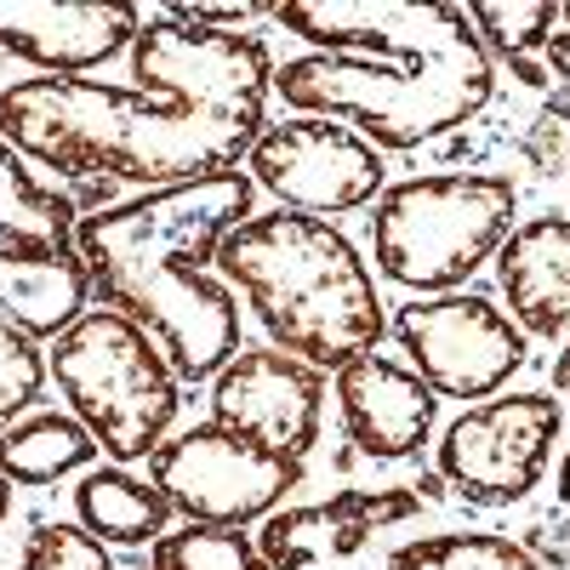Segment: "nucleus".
Instances as JSON below:
<instances>
[{"mask_svg": "<svg viewBox=\"0 0 570 570\" xmlns=\"http://www.w3.org/2000/svg\"><path fill=\"white\" fill-rule=\"evenodd\" d=\"M131 80H18L0 91V142L58 177L155 195L240 171L268 126L274 63L257 35L149 18L131 40Z\"/></svg>", "mask_w": 570, "mask_h": 570, "instance_id": "nucleus-1", "label": "nucleus"}, {"mask_svg": "<svg viewBox=\"0 0 570 570\" xmlns=\"http://www.w3.org/2000/svg\"><path fill=\"white\" fill-rule=\"evenodd\" d=\"M257 183L223 171L155 188L75 223V252L104 308H120L155 337L177 383H212L240 354V308L212 274L217 246L252 217Z\"/></svg>", "mask_w": 570, "mask_h": 570, "instance_id": "nucleus-2", "label": "nucleus"}, {"mask_svg": "<svg viewBox=\"0 0 570 570\" xmlns=\"http://www.w3.org/2000/svg\"><path fill=\"white\" fill-rule=\"evenodd\" d=\"M274 91L285 109L343 120L371 149H422L462 131L491 104L497 63L473 35L468 7L428 0L422 23L400 58H348L308 52L274 69Z\"/></svg>", "mask_w": 570, "mask_h": 570, "instance_id": "nucleus-3", "label": "nucleus"}, {"mask_svg": "<svg viewBox=\"0 0 570 570\" xmlns=\"http://www.w3.org/2000/svg\"><path fill=\"white\" fill-rule=\"evenodd\" d=\"M217 274L246 297L268 348L314 371H343L376 354L389 331V303L360 246L337 223L303 212H252L217 246Z\"/></svg>", "mask_w": 570, "mask_h": 570, "instance_id": "nucleus-4", "label": "nucleus"}, {"mask_svg": "<svg viewBox=\"0 0 570 570\" xmlns=\"http://www.w3.org/2000/svg\"><path fill=\"white\" fill-rule=\"evenodd\" d=\"M519 217V188L502 171H428L383 188L371 206L376 274L416 297H445L480 274Z\"/></svg>", "mask_w": 570, "mask_h": 570, "instance_id": "nucleus-5", "label": "nucleus"}, {"mask_svg": "<svg viewBox=\"0 0 570 570\" xmlns=\"http://www.w3.org/2000/svg\"><path fill=\"white\" fill-rule=\"evenodd\" d=\"M46 376L69 400V416L86 428L115 468L149 462L183 405V383L155 348V337L120 308H86L46 348Z\"/></svg>", "mask_w": 570, "mask_h": 570, "instance_id": "nucleus-6", "label": "nucleus"}, {"mask_svg": "<svg viewBox=\"0 0 570 570\" xmlns=\"http://www.w3.org/2000/svg\"><path fill=\"white\" fill-rule=\"evenodd\" d=\"M149 485L171 502V513H183V525L246 531L285 502V491L303 485V462L274 456L217 422H195L149 456Z\"/></svg>", "mask_w": 570, "mask_h": 570, "instance_id": "nucleus-7", "label": "nucleus"}, {"mask_svg": "<svg viewBox=\"0 0 570 570\" xmlns=\"http://www.w3.org/2000/svg\"><path fill=\"white\" fill-rule=\"evenodd\" d=\"M394 337L405 365L422 376L440 400H497L513 371H525L531 337L480 292H445V297H411L394 314Z\"/></svg>", "mask_w": 570, "mask_h": 570, "instance_id": "nucleus-8", "label": "nucleus"}, {"mask_svg": "<svg viewBox=\"0 0 570 570\" xmlns=\"http://www.w3.org/2000/svg\"><path fill=\"white\" fill-rule=\"evenodd\" d=\"M559 428V394H497L485 405H468L445 422L434 445L440 480L473 508H513L542 485Z\"/></svg>", "mask_w": 570, "mask_h": 570, "instance_id": "nucleus-9", "label": "nucleus"}, {"mask_svg": "<svg viewBox=\"0 0 570 570\" xmlns=\"http://www.w3.org/2000/svg\"><path fill=\"white\" fill-rule=\"evenodd\" d=\"M246 177L279 200V212L303 217H343L360 206H376V195L389 188V160L383 149L320 115H292L279 126H263V137L246 155Z\"/></svg>", "mask_w": 570, "mask_h": 570, "instance_id": "nucleus-10", "label": "nucleus"}, {"mask_svg": "<svg viewBox=\"0 0 570 570\" xmlns=\"http://www.w3.org/2000/svg\"><path fill=\"white\" fill-rule=\"evenodd\" d=\"M212 422L274 456L303 462L325 428V371L279 348H240L212 376Z\"/></svg>", "mask_w": 570, "mask_h": 570, "instance_id": "nucleus-11", "label": "nucleus"}, {"mask_svg": "<svg viewBox=\"0 0 570 570\" xmlns=\"http://www.w3.org/2000/svg\"><path fill=\"white\" fill-rule=\"evenodd\" d=\"M331 394H337L348 445L371 462H411L428 445L434 416H440V394L394 354L348 360L337 371V383H331Z\"/></svg>", "mask_w": 570, "mask_h": 570, "instance_id": "nucleus-12", "label": "nucleus"}, {"mask_svg": "<svg viewBox=\"0 0 570 570\" xmlns=\"http://www.w3.org/2000/svg\"><path fill=\"white\" fill-rule=\"evenodd\" d=\"M422 508L411 485L389 491H337L325 502H297V508H274L257 531V553L268 570H314V564H337L354 559L376 531L405 525Z\"/></svg>", "mask_w": 570, "mask_h": 570, "instance_id": "nucleus-13", "label": "nucleus"}, {"mask_svg": "<svg viewBox=\"0 0 570 570\" xmlns=\"http://www.w3.org/2000/svg\"><path fill=\"white\" fill-rule=\"evenodd\" d=\"M142 29L137 7H58V0H0V52L35 63L40 75H86L131 52Z\"/></svg>", "mask_w": 570, "mask_h": 570, "instance_id": "nucleus-14", "label": "nucleus"}, {"mask_svg": "<svg viewBox=\"0 0 570 570\" xmlns=\"http://www.w3.org/2000/svg\"><path fill=\"white\" fill-rule=\"evenodd\" d=\"M497 263V292L508 303V320L525 337L559 343L570 331V217L548 212L531 223H513Z\"/></svg>", "mask_w": 570, "mask_h": 570, "instance_id": "nucleus-15", "label": "nucleus"}, {"mask_svg": "<svg viewBox=\"0 0 570 570\" xmlns=\"http://www.w3.org/2000/svg\"><path fill=\"white\" fill-rule=\"evenodd\" d=\"M91 308V274L75 246H0V320L29 343H58Z\"/></svg>", "mask_w": 570, "mask_h": 570, "instance_id": "nucleus-16", "label": "nucleus"}, {"mask_svg": "<svg viewBox=\"0 0 570 570\" xmlns=\"http://www.w3.org/2000/svg\"><path fill=\"white\" fill-rule=\"evenodd\" d=\"M75 513L80 531L98 537L104 548H142V542L155 548L166 537L171 502L126 468H86L75 485Z\"/></svg>", "mask_w": 570, "mask_h": 570, "instance_id": "nucleus-17", "label": "nucleus"}, {"mask_svg": "<svg viewBox=\"0 0 570 570\" xmlns=\"http://www.w3.org/2000/svg\"><path fill=\"white\" fill-rule=\"evenodd\" d=\"M98 456V440L69 411H29L0 434V473L12 485H58L69 473H86Z\"/></svg>", "mask_w": 570, "mask_h": 570, "instance_id": "nucleus-18", "label": "nucleus"}, {"mask_svg": "<svg viewBox=\"0 0 570 570\" xmlns=\"http://www.w3.org/2000/svg\"><path fill=\"white\" fill-rule=\"evenodd\" d=\"M75 195L46 188L12 142H0V246H75Z\"/></svg>", "mask_w": 570, "mask_h": 570, "instance_id": "nucleus-19", "label": "nucleus"}, {"mask_svg": "<svg viewBox=\"0 0 570 570\" xmlns=\"http://www.w3.org/2000/svg\"><path fill=\"white\" fill-rule=\"evenodd\" d=\"M383 570H542L537 553L513 537H485V531H451V537H422L405 542Z\"/></svg>", "mask_w": 570, "mask_h": 570, "instance_id": "nucleus-20", "label": "nucleus"}, {"mask_svg": "<svg viewBox=\"0 0 570 570\" xmlns=\"http://www.w3.org/2000/svg\"><path fill=\"white\" fill-rule=\"evenodd\" d=\"M149 570H268L257 537L223 525H177L149 548Z\"/></svg>", "mask_w": 570, "mask_h": 570, "instance_id": "nucleus-21", "label": "nucleus"}, {"mask_svg": "<svg viewBox=\"0 0 570 570\" xmlns=\"http://www.w3.org/2000/svg\"><path fill=\"white\" fill-rule=\"evenodd\" d=\"M468 23H473V35L485 40V52H497L502 63H519L531 52H548V40L559 35V7H553V0H519V7H502V0H473Z\"/></svg>", "mask_w": 570, "mask_h": 570, "instance_id": "nucleus-22", "label": "nucleus"}, {"mask_svg": "<svg viewBox=\"0 0 570 570\" xmlns=\"http://www.w3.org/2000/svg\"><path fill=\"white\" fill-rule=\"evenodd\" d=\"M40 389H46V360H40V348L23 337V331H12L7 320H0V434L35 411Z\"/></svg>", "mask_w": 570, "mask_h": 570, "instance_id": "nucleus-23", "label": "nucleus"}, {"mask_svg": "<svg viewBox=\"0 0 570 570\" xmlns=\"http://www.w3.org/2000/svg\"><path fill=\"white\" fill-rule=\"evenodd\" d=\"M18 570H115V559L98 537H86L80 525H63L58 519V525H35Z\"/></svg>", "mask_w": 570, "mask_h": 570, "instance_id": "nucleus-24", "label": "nucleus"}, {"mask_svg": "<svg viewBox=\"0 0 570 570\" xmlns=\"http://www.w3.org/2000/svg\"><path fill=\"white\" fill-rule=\"evenodd\" d=\"M166 18L200 23V29H240L252 18H274V7H263V0H171Z\"/></svg>", "mask_w": 570, "mask_h": 570, "instance_id": "nucleus-25", "label": "nucleus"}, {"mask_svg": "<svg viewBox=\"0 0 570 570\" xmlns=\"http://www.w3.org/2000/svg\"><path fill=\"white\" fill-rule=\"evenodd\" d=\"M542 58H548V80H559V86H570V29L548 40V52H542Z\"/></svg>", "mask_w": 570, "mask_h": 570, "instance_id": "nucleus-26", "label": "nucleus"}, {"mask_svg": "<svg viewBox=\"0 0 570 570\" xmlns=\"http://www.w3.org/2000/svg\"><path fill=\"white\" fill-rule=\"evenodd\" d=\"M553 389L559 394H570V343L559 348V360H553Z\"/></svg>", "mask_w": 570, "mask_h": 570, "instance_id": "nucleus-27", "label": "nucleus"}, {"mask_svg": "<svg viewBox=\"0 0 570 570\" xmlns=\"http://www.w3.org/2000/svg\"><path fill=\"white\" fill-rule=\"evenodd\" d=\"M559 502H564V508H570V451H564V456H559Z\"/></svg>", "mask_w": 570, "mask_h": 570, "instance_id": "nucleus-28", "label": "nucleus"}, {"mask_svg": "<svg viewBox=\"0 0 570 570\" xmlns=\"http://www.w3.org/2000/svg\"><path fill=\"white\" fill-rule=\"evenodd\" d=\"M7 513H12V480L0 473V525H7Z\"/></svg>", "mask_w": 570, "mask_h": 570, "instance_id": "nucleus-29", "label": "nucleus"}, {"mask_svg": "<svg viewBox=\"0 0 570 570\" xmlns=\"http://www.w3.org/2000/svg\"><path fill=\"white\" fill-rule=\"evenodd\" d=\"M559 23H564V29H570V0H564V7H559Z\"/></svg>", "mask_w": 570, "mask_h": 570, "instance_id": "nucleus-30", "label": "nucleus"}]
</instances>
